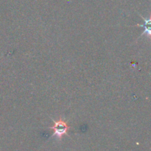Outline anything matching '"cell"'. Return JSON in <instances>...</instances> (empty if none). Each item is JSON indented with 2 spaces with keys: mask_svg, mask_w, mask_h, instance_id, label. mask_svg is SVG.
Instances as JSON below:
<instances>
[{
  "mask_svg": "<svg viewBox=\"0 0 151 151\" xmlns=\"http://www.w3.org/2000/svg\"><path fill=\"white\" fill-rule=\"evenodd\" d=\"M52 119L53 120L54 125L50 127V129L53 131V136L58 139H61L63 136L67 135L68 131L70 128V126L68 125L67 122L62 117L59 118L57 121H55L53 119Z\"/></svg>",
  "mask_w": 151,
  "mask_h": 151,
  "instance_id": "1",
  "label": "cell"
},
{
  "mask_svg": "<svg viewBox=\"0 0 151 151\" xmlns=\"http://www.w3.org/2000/svg\"><path fill=\"white\" fill-rule=\"evenodd\" d=\"M142 18L143 19V20H144V24H137V27H142L143 28H144V32H142V35H145L146 36H147L148 38H150V18H148V19H145V18H144L143 16H142ZM141 35V36H142Z\"/></svg>",
  "mask_w": 151,
  "mask_h": 151,
  "instance_id": "2",
  "label": "cell"
}]
</instances>
